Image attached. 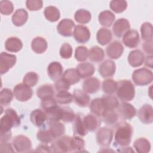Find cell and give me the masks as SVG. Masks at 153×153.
Listing matches in <instances>:
<instances>
[{"label": "cell", "instance_id": "obj_1", "mask_svg": "<svg viewBox=\"0 0 153 153\" xmlns=\"http://www.w3.org/2000/svg\"><path fill=\"white\" fill-rule=\"evenodd\" d=\"M133 128L126 121L117 124L114 132V144L115 146L124 147L128 146L131 140Z\"/></svg>", "mask_w": 153, "mask_h": 153}, {"label": "cell", "instance_id": "obj_2", "mask_svg": "<svg viewBox=\"0 0 153 153\" xmlns=\"http://www.w3.org/2000/svg\"><path fill=\"white\" fill-rule=\"evenodd\" d=\"M20 124V119L16 111L8 108L0 120V132L10 131L12 127H18Z\"/></svg>", "mask_w": 153, "mask_h": 153}, {"label": "cell", "instance_id": "obj_3", "mask_svg": "<svg viewBox=\"0 0 153 153\" xmlns=\"http://www.w3.org/2000/svg\"><path fill=\"white\" fill-rule=\"evenodd\" d=\"M117 95L122 102H129L135 96V88L131 81L123 79L117 82Z\"/></svg>", "mask_w": 153, "mask_h": 153}, {"label": "cell", "instance_id": "obj_4", "mask_svg": "<svg viewBox=\"0 0 153 153\" xmlns=\"http://www.w3.org/2000/svg\"><path fill=\"white\" fill-rule=\"evenodd\" d=\"M131 77L135 84L144 86L152 82L153 74L151 71L147 68H142L135 70L133 72Z\"/></svg>", "mask_w": 153, "mask_h": 153}, {"label": "cell", "instance_id": "obj_5", "mask_svg": "<svg viewBox=\"0 0 153 153\" xmlns=\"http://www.w3.org/2000/svg\"><path fill=\"white\" fill-rule=\"evenodd\" d=\"M51 152H71V137L62 136L52 142L50 146Z\"/></svg>", "mask_w": 153, "mask_h": 153}, {"label": "cell", "instance_id": "obj_6", "mask_svg": "<svg viewBox=\"0 0 153 153\" xmlns=\"http://www.w3.org/2000/svg\"><path fill=\"white\" fill-rule=\"evenodd\" d=\"M12 143L13 148L17 152H29L32 149V142L30 140L24 135L15 136Z\"/></svg>", "mask_w": 153, "mask_h": 153}, {"label": "cell", "instance_id": "obj_7", "mask_svg": "<svg viewBox=\"0 0 153 153\" xmlns=\"http://www.w3.org/2000/svg\"><path fill=\"white\" fill-rule=\"evenodd\" d=\"M13 93L16 99L19 101L26 102L32 97L33 91L30 87L24 83H20L14 87Z\"/></svg>", "mask_w": 153, "mask_h": 153}, {"label": "cell", "instance_id": "obj_8", "mask_svg": "<svg viewBox=\"0 0 153 153\" xmlns=\"http://www.w3.org/2000/svg\"><path fill=\"white\" fill-rule=\"evenodd\" d=\"M113 131L107 127L99 128L96 133V141L100 146L103 147L108 146L111 143Z\"/></svg>", "mask_w": 153, "mask_h": 153}, {"label": "cell", "instance_id": "obj_9", "mask_svg": "<svg viewBox=\"0 0 153 153\" xmlns=\"http://www.w3.org/2000/svg\"><path fill=\"white\" fill-rule=\"evenodd\" d=\"M16 56L14 54L2 52L0 55V74L3 75L7 72L16 63Z\"/></svg>", "mask_w": 153, "mask_h": 153}, {"label": "cell", "instance_id": "obj_10", "mask_svg": "<svg viewBox=\"0 0 153 153\" xmlns=\"http://www.w3.org/2000/svg\"><path fill=\"white\" fill-rule=\"evenodd\" d=\"M75 23L70 19L62 20L57 26L58 33L63 36H71L73 35L75 29Z\"/></svg>", "mask_w": 153, "mask_h": 153}, {"label": "cell", "instance_id": "obj_11", "mask_svg": "<svg viewBox=\"0 0 153 153\" xmlns=\"http://www.w3.org/2000/svg\"><path fill=\"white\" fill-rule=\"evenodd\" d=\"M123 42L127 47L133 48L137 47L140 42V37L136 30L131 29L123 36Z\"/></svg>", "mask_w": 153, "mask_h": 153}, {"label": "cell", "instance_id": "obj_12", "mask_svg": "<svg viewBox=\"0 0 153 153\" xmlns=\"http://www.w3.org/2000/svg\"><path fill=\"white\" fill-rule=\"evenodd\" d=\"M73 35L75 39L79 43L84 44L87 42L90 38L89 29L84 25H78L75 27Z\"/></svg>", "mask_w": 153, "mask_h": 153}, {"label": "cell", "instance_id": "obj_13", "mask_svg": "<svg viewBox=\"0 0 153 153\" xmlns=\"http://www.w3.org/2000/svg\"><path fill=\"white\" fill-rule=\"evenodd\" d=\"M130 24L129 22L126 19L120 18L114 23L112 30L117 37L121 38L130 30Z\"/></svg>", "mask_w": 153, "mask_h": 153}, {"label": "cell", "instance_id": "obj_14", "mask_svg": "<svg viewBox=\"0 0 153 153\" xmlns=\"http://www.w3.org/2000/svg\"><path fill=\"white\" fill-rule=\"evenodd\" d=\"M137 117L139 120L146 124L153 122V108L149 104L143 105L138 111Z\"/></svg>", "mask_w": 153, "mask_h": 153}, {"label": "cell", "instance_id": "obj_15", "mask_svg": "<svg viewBox=\"0 0 153 153\" xmlns=\"http://www.w3.org/2000/svg\"><path fill=\"white\" fill-rule=\"evenodd\" d=\"M98 71L103 78L111 77L115 72L116 65L111 60H106L99 65Z\"/></svg>", "mask_w": 153, "mask_h": 153}, {"label": "cell", "instance_id": "obj_16", "mask_svg": "<svg viewBox=\"0 0 153 153\" xmlns=\"http://www.w3.org/2000/svg\"><path fill=\"white\" fill-rule=\"evenodd\" d=\"M124 47L122 44L118 41H114L106 48L107 56L112 59H117L123 54Z\"/></svg>", "mask_w": 153, "mask_h": 153}, {"label": "cell", "instance_id": "obj_17", "mask_svg": "<svg viewBox=\"0 0 153 153\" xmlns=\"http://www.w3.org/2000/svg\"><path fill=\"white\" fill-rule=\"evenodd\" d=\"M117 109L119 114L124 120H131L136 114V108L131 104L125 102L119 104Z\"/></svg>", "mask_w": 153, "mask_h": 153}, {"label": "cell", "instance_id": "obj_18", "mask_svg": "<svg viewBox=\"0 0 153 153\" xmlns=\"http://www.w3.org/2000/svg\"><path fill=\"white\" fill-rule=\"evenodd\" d=\"M145 55L143 53L138 49L130 52L128 56V62L130 66L136 68L140 66L144 62Z\"/></svg>", "mask_w": 153, "mask_h": 153}, {"label": "cell", "instance_id": "obj_19", "mask_svg": "<svg viewBox=\"0 0 153 153\" xmlns=\"http://www.w3.org/2000/svg\"><path fill=\"white\" fill-rule=\"evenodd\" d=\"M83 121L88 131H95L101 124V120L99 117L93 114H87L83 118Z\"/></svg>", "mask_w": 153, "mask_h": 153}, {"label": "cell", "instance_id": "obj_20", "mask_svg": "<svg viewBox=\"0 0 153 153\" xmlns=\"http://www.w3.org/2000/svg\"><path fill=\"white\" fill-rule=\"evenodd\" d=\"M80 78H89L94 73L95 68L93 65L88 62H82L79 63L76 68Z\"/></svg>", "mask_w": 153, "mask_h": 153}, {"label": "cell", "instance_id": "obj_21", "mask_svg": "<svg viewBox=\"0 0 153 153\" xmlns=\"http://www.w3.org/2000/svg\"><path fill=\"white\" fill-rule=\"evenodd\" d=\"M100 81L95 77H90L85 79L82 84V88L85 93L94 94L100 88Z\"/></svg>", "mask_w": 153, "mask_h": 153}, {"label": "cell", "instance_id": "obj_22", "mask_svg": "<svg viewBox=\"0 0 153 153\" xmlns=\"http://www.w3.org/2000/svg\"><path fill=\"white\" fill-rule=\"evenodd\" d=\"M47 73L49 77L54 81L60 78L63 74L62 65L58 62H53L49 64L47 68Z\"/></svg>", "mask_w": 153, "mask_h": 153}, {"label": "cell", "instance_id": "obj_23", "mask_svg": "<svg viewBox=\"0 0 153 153\" xmlns=\"http://www.w3.org/2000/svg\"><path fill=\"white\" fill-rule=\"evenodd\" d=\"M73 97L75 103L80 107H86L90 103L89 96L84 91L80 89L74 90Z\"/></svg>", "mask_w": 153, "mask_h": 153}, {"label": "cell", "instance_id": "obj_24", "mask_svg": "<svg viewBox=\"0 0 153 153\" xmlns=\"http://www.w3.org/2000/svg\"><path fill=\"white\" fill-rule=\"evenodd\" d=\"M90 112L97 117H102L106 112L102 98H96L92 100L89 105Z\"/></svg>", "mask_w": 153, "mask_h": 153}, {"label": "cell", "instance_id": "obj_25", "mask_svg": "<svg viewBox=\"0 0 153 153\" xmlns=\"http://www.w3.org/2000/svg\"><path fill=\"white\" fill-rule=\"evenodd\" d=\"M73 131L74 134L78 136H84L88 133V130L84 123L83 118H82L79 114H77L75 117Z\"/></svg>", "mask_w": 153, "mask_h": 153}, {"label": "cell", "instance_id": "obj_26", "mask_svg": "<svg viewBox=\"0 0 153 153\" xmlns=\"http://www.w3.org/2000/svg\"><path fill=\"white\" fill-rule=\"evenodd\" d=\"M30 119L33 125L40 127L42 126L46 120H47V117L44 111L40 109H36L31 112Z\"/></svg>", "mask_w": 153, "mask_h": 153}, {"label": "cell", "instance_id": "obj_27", "mask_svg": "<svg viewBox=\"0 0 153 153\" xmlns=\"http://www.w3.org/2000/svg\"><path fill=\"white\" fill-rule=\"evenodd\" d=\"M23 47V43L22 41L15 36L8 38L5 42V49L13 53H17L22 50Z\"/></svg>", "mask_w": 153, "mask_h": 153}, {"label": "cell", "instance_id": "obj_28", "mask_svg": "<svg viewBox=\"0 0 153 153\" xmlns=\"http://www.w3.org/2000/svg\"><path fill=\"white\" fill-rule=\"evenodd\" d=\"M28 19V13L23 8L17 9L12 16V22L16 26H21L26 23Z\"/></svg>", "mask_w": 153, "mask_h": 153}, {"label": "cell", "instance_id": "obj_29", "mask_svg": "<svg viewBox=\"0 0 153 153\" xmlns=\"http://www.w3.org/2000/svg\"><path fill=\"white\" fill-rule=\"evenodd\" d=\"M47 41L41 36H36L33 39L31 42L32 50L36 53L41 54L44 53L47 48Z\"/></svg>", "mask_w": 153, "mask_h": 153}, {"label": "cell", "instance_id": "obj_30", "mask_svg": "<svg viewBox=\"0 0 153 153\" xmlns=\"http://www.w3.org/2000/svg\"><path fill=\"white\" fill-rule=\"evenodd\" d=\"M36 137L38 140L43 143H51L56 139L53 132L48 127V128L40 129L36 134Z\"/></svg>", "mask_w": 153, "mask_h": 153}, {"label": "cell", "instance_id": "obj_31", "mask_svg": "<svg viewBox=\"0 0 153 153\" xmlns=\"http://www.w3.org/2000/svg\"><path fill=\"white\" fill-rule=\"evenodd\" d=\"M96 38L97 42L102 45H105L109 43L112 38L111 31L105 27L100 28L97 32Z\"/></svg>", "mask_w": 153, "mask_h": 153}, {"label": "cell", "instance_id": "obj_32", "mask_svg": "<svg viewBox=\"0 0 153 153\" xmlns=\"http://www.w3.org/2000/svg\"><path fill=\"white\" fill-rule=\"evenodd\" d=\"M133 147L137 152L147 153L151 150V143L147 139L140 137L134 142Z\"/></svg>", "mask_w": 153, "mask_h": 153}, {"label": "cell", "instance_id": "obj_33", "mask_svg": "<svg viewBox=\"0 0 153 153\" xmlns=\"http://www.w3.org/2000/svg\"><path fill=\"white\" fill-rule=\"evenodd\" d=\"M98 19L101 25L105 27H110L115 20V16L111 11L105 10L100 13Z\"/></svg>", "mask_w": 153, "mask_h": 153}, {"label": "cell", "instance_id": "obj_34", "mask_svg": "<svg viewBox=\"0 0 153 153\" xmlns=\"http://www.w3.org/2000/svg\"><path fill=\"white\" fill-rule=\"evenodd\" d=\"M104 57V51L99 46H93L88 51V58L92 62H100L103 60Z\"/></svg>", "mask_w": 153, "mask_h": 153}, {"label": "cell", "instance_id": "obj_35", "mask_svg": "<svg viewBox=\"0 0 153 153\" xmlns=\"http://www.w3.org/2000/svg\"><path fill=\"white\" fill-rule=\"evenodd\" d=\"M47 124L48 127L53 132L56 139L62 137L65 134V127L62 123L59 122V121L48 120Z\"/></svg>", "mask_w": 153, "mask_h": 153}, {"label": "cell", "instance_id": "obj_36", "mask_svg": "<svg viewBox=\"0 0 153 153\" xmlns=\"http://www.w3.org/2000/svg\"><path fill=\"white\" fill-rule=\"evenodd\" d=\"M62 78L70 85L75 84L78 82L81 78L76 69L74 68H69L66 69L64 72Z\"/></svg>", "mask_w": 153, "mask_h": 153}, {"label": "cell", "instance_id": "obj_37", "mask_svg": "<svg viewBox=\"0 0 153 153\" xmlns=\"http://www.w3.org/2000/svg\"><path fill=\"white\" fill-rule=\"evenodd\" d=\"M54 91L51 84H44L39 87L36 90L37 96L42 99L53 97Z\"/></svg>", "mask_w": 153, "mask_h": 153}, {"label": "cell", "instance_id": "obj_38", "mask_svg": "<svg viewBox=\"0 0 153 153\" xmlns=\"http://www.w3.org/2000/svg\"><path fill=\"white\" fill-rule=\"evenodd\" d=\"M102 99L105 106L106 111L115 110L118 108L119 105L118 99L113 95L108 94L106 96H103L102 97Z\"/></svg>", "mask_w": 153, "mask_h": 153}, {"label": "cell", "instance_id": "obj_39", "mask_svg": "<svg viewBox=\"0 0 153 153\" xmlns=\"http://www.w3.org/2000/svg\"><path fill=\"white\" fill-rule=\"evenodd\" d=\"M44 14L47 20L51 22L57 21L60 17V13L59 9L57 7L51 5L48 6L45 8Z\"/></svg>", "mask_w": 153, "mask_h": 153}, {"label": "cell", "instance_id": "obj_40", "mask_svg": "<svg viewBox=\"0 0 153 153\" xmlns=\"http://www.w3.org/2000/svg\"><path fill=\"white\" fill-rule=\"evenodd\" d=\"M75 20L81 24L88 23L91 19V13L85 9H79L77 10L74 15Z\"/></svg>", "mask_w": 153, "mask_h": 153}, {"label": "cell", "instance_id": "obj_41", "mask_svg": "<svg viewBox=\"0 0 153 153\" xmlns=\"http://www.w3.org/2000/svg\"><path fill=\"white\" fill-rule=\"evenodd\" d=\"M48 120L60 121L62 118V107L57 105L45 111Z\"/></svg>", "mask_w": 153, "mask_h": 153}, {"label": "cell", "instance_id": "obj_42", "mask_svg": "<svg viewBox=\"0 0 153 153\" xmlns=\"http://www.w3.org/2000/svg\"><path fill=\"white\" fill-rule=\"evenodd\" d=\"M141 36L144 41H152V26L149 22L143 23L140 27Z\"/></svg>", "mask_w": 153, "mask_h": 153}, {"label": "cell", "instance_id": "obj_43", "mask_svg": "<svg viewBox=\"0 0 153 153\" xmlns=\"http://www.w3.org/2000/svg\"><path fill=\"white\" fill-rule=\"evenodd\" d=\"M85 147V142L81 136H74L71 137V152H80Z\"/></svg>", "mask_w": 153, "mask_h": 153}, {"label": "cell", "instance_id": "obj_44", "mask_svg": "<svg viewBox=\"0 0 153 153\" xmlns=\"http://www.w3.org/2000/svg\"><path fill=\"white\" fill-rule=\"evenodd\" d=\"M55 99L57 103L62 105L69 104L72 102L74 100L73 95L67 91L58 92L55 96Z\"/></svg>", "mask_w": 153, "mask_h": 153}, {"label": "cell", "instance_id": "obj_45", "mask_svg": "<svg viewBox=\"0 0 153 153\" xmlns=\"http://www.w3.org/2000/svg\"><path fill=\"white\" fill-rule=\"evenodd\" d=\"M103 121L108 126H113L117 124L119 115L115 111H106L105 114L102 117Z\"/></svg>", "mask_w": 153, "mask_h": 153}, {"label": "cell", "instance_id": "obj_46", "mask_svg": "<svg viewBox=\"0 0 153 153\" xmlns=\"http://www.w3.org/2000/svg\"><path fill=\"white\" fill-rule=\"evenodd\" d=\"M14 93L7 88H3L0 93V104L2 106L8 105L13 100Z\"/></svg>", "mask_w": 153, "mask_h": 153}, {"label": "cell", "instance_id": "obj_47", "mask_svg": "<svg viewBox=\"0 0 153 153\" xmlns=\"http://www.w3.org/2000/svg\"><path fill=\"white\" fill-rule=\"evenodd\" d=\"M109 7L115 13H120L126 10L127 3L124 0H113L110 2Z\"/></svg>", "mask_w": 153, "mask_h": 153}, {"label": "cell", "instance_id": "obj_48", "mask_svg": "<svg viewBox=\"0 0 153 153\" xmlns=\"http://www.w3.org/2000/svg\"><path fill=\"white\" fill-rule=\"evenodd\" d=\"M117 83L112 79H106L102 82V90L107 94H112L117 90Z\"/></svg>", "mask_w": 153, "mask_h": 153}, {"label": "cell", "instance_id": "obj_49", "mask_svg": "<svg viewBox=\"0 0 153 153\" xmlns=\"http://www.w3.org/2000/svg\"><path fill=\"white\" fill-rule=\"evenodd\" d=\"M39 80V75L35 72H29L25 75L23 82L29 87L35 86Z\"/></svg>", "mask_w": 153, "mask_h": 153}, {"label": "cell", "instance_id": "obj_50", "mask_svg": "<svg viewBox=\"0 0 153 153\" xmlns=\"http://www.w3.org/2000/svg\"><path fill=\"white\" fill-rule=\"evenodd\" d=\"M88 57V50L86 47L79 46L75 49V58L78 62H84Z\"/></svg>", "mask_w": 153, "mask_h": 153}, {"label": "cell", "instance_id": "obj_51", "mask_svg": "<svg viewBox=\"0 0 153 153\" xmlns=\"http://www.w3.org/2000/svg\"><path fill=\"white\" fill-rule=\"evenodd\" d=\"M75 114L72 109L69 106L62 107V120L65 123H71L75 119Z\"/></svg>", "mask_w": 153, "mask_h": 153}, {"label": "cell", "instance_id": "obj_52", "mask_svg": "<svg viewBox=\"0 0 153 153\" xmlns=\"http://www.w3.org/2000/svg\"><path fill=\"white\" fill-rule=\"evenodd\" d=\"M14 10L13 3L10 1L3 0L0 2V11L3 15H10Z\"/></svg>", "mask_w": 153, "mask_h": 153}, {"label": "cell", "instance_id": "obj_53", "mask_svg": "<svg viewBox=\"0 0 153 153\" xmlns=\"http://www.w3.org/2000/svg\"><path fill=\"white\" fill-rule=\"evenodd\" d=\"M60 55L63 59H68L72 55V48L68 43H64L60 47Z\"/></svg>", "mask_w": 153, "mask_h": 153}, {"label": "cell", "instance_id": "obj_54", "mask_svg": "<svg viewBox=\"0 0 153 153\" xmlns=\"http://www.w3.org/2000/svg\"><path fill=\"white\" fill-rule=\"evenodd\" d=\"M55 89L58 91H68L69 89L70 84L67 82L62 77L60 78L57 80L54 83Z\"/></svg>", "mask_w": 153, "mask_h": 153}, {"label": "cell", "instance_id": "obj_55", "mask_svg": "<svg viewBox=\"0 0 153 153\" xmlns=\"http://www.w3.org/2000/svg\"><path fill=\"white\" fill-rule=\"evenodd\" d=\"M26 5L30 11H37L42 7L43 2L41 0H27Z\"/></svg>", "mask_w": 153, "mask_h": 153}, {"label": "cell", "instance_id": "obj_56", "mask_svg": "<svg viewBox=\"0 0 153 153\" xmlns=\"http://www.w3.org/2000/svg\"><path fill=\"white\" fill-rule=\"evenodd\" d=\"M57 105V102H56V99L54 98H53V97H48V98H46L44 99H42L41 102V106L44 111L53 108V106H54Z\"/></svg>", "mask_w": 153, "mask_h": 153}, {"label": "cell", "instance_id": "obj_57", "mask_svg": "<svg viewBox=\"0 0 153 153\" xmlns=\"http://www.w3.org/2000/svg\"><path fill=\"white\" fill-rule=\"evenodd\" d=\"M0 151L1 152H14V150L13 149L11 144L7 142L1 143Z\"/></svg>", "mask_w": 153, "mask_h": 153}, {"label": "cell", "instance_id": "obj_58", "mask_svg": "<svg viewBox=\"0 0 153 153\" xmlns=\"http://www.w3.org/2000/svg\"><path fill=\"white\" fill-rule=\"evenodd\" d=\"M143 50L147 54H152V41H144L142 44Z\"/></svg>", "mask_w": 153, "mask_h": 153}, {"label": "cell", "instance_id": "obj_59", "mask_svg": "<svg viewBox=\"0 0 153 153\" xmlns=\"http://www.w3.org/2000/svg\"><path fill=\"white\" fill-rule=\"evenodd\" d=\"M1 133V137H0V141L1 143L4 142H7L11 138V131H8V132H0Z\"/></svg>", "mask_w": 153, "mask_h": 153}, {"label": "cell", "instance_id": "obj_60", "mask_svg": "<svg viewBox=\"0 0 153 153\" xmlns=\"http://www.w3.org/2000/svg\"><path fill=\"white\" fill-rule=\"evenodd\" d=\"M35 152H51L50 148L46 145V143H43L39 145L36 148Z\"/></svg>", "mask_w": 153, "mask_h": 153}, {"label": "cell", "instance_id": "obj_61", "mask_svg": "<svg viewBox=\"0 0 153 153\" xmlns=\"http://www.w3.org/2000/svg\"><path fill=\"white\" fill-rule=\"evenodd\" d=\"M144 61H145V66L150 68H152V55L147 56Z\"/></svg>", "mask_w": 153, "mask_h": 153}]
</instances>
